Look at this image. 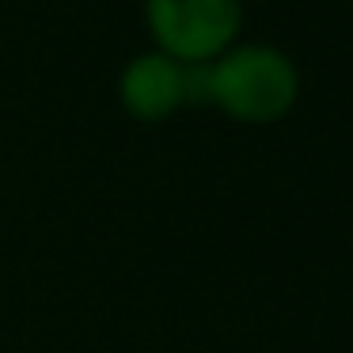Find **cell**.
Returning a JSON list of instances; mask_svg holds the SVG:
<instances>
[{
  "mask_svg": "<svg viewBox=\"0 0 353 353\" xmlns=\"http://www.w3.org/2000/svg\"><path fill=\"white\" fill-rule=\"evenodd\" d=\"M300 103V69L281 46L243 42L209 61V107L239 125H277Z\"/></svg>",
  "mask_w": 353,
  "mask_h": 353,
  "instance_id": "1",
  "label": "cell"
},
{
  "mask_svg": "<svg viewBox=\"0 0 353 353\" xmlns=\"http://www.w3.org/2000/svg\"><path fill=\"white\" fill-rule=\"evenodd\" d=\"M152 50L179 65H209L243 34V0H145Z\"/></svg>",
  "mask_w": 353,
  "mask_h": 353,
  "instance_id": "2",
  "label": "cell"
},
{
  "mask_svg": "<svg viewBox=\"0 0 353 353\" xmlns=\"http://www.w3.org/2000/svg\"><path fill=\"white\" fill-rule=\"evenodd\" d=\"M118 107L133 122H168L186 107V65L160 50L133 54L118 72Z\"/></svg>",
  "mask_w": 353,
  "mask_h": 353,
  "instance_id": "3",
  "label": "cell"
}]
</instances>
